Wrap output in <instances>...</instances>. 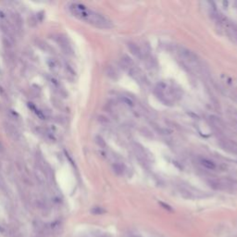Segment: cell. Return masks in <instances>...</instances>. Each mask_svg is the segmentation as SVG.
Returning a JSON list of instances; mask_svg holds the SVG:
<instances>
[{"instance_id": "cell-20", "label": "cell", "mask_w": 237, "mask_h": 237, "mask_svg": "<svg viewBox=\"0 0 237 237\" xmlns=\"http://www.w3.org/2000/svg\"><path fill=\"white\" fill-rule=\"evenodd\" d=\"M91 212L93 214H96V215H100V214H103V213H105V209H103L102 207H94L92 208Z\"/></svg>"}, {"instance_id": "cell-8", "label": "cell", "mask_w": 237, "mask_h": 237, "mask_svg": "<svg viewBox=\"0 0 237 237\" xmlns=\"http://www.w3.org/2000/svg\"><path fill=\"white\" fill-rule=\"evenodd\" d=\"M47 66H48L49 70H51L52 73L54 74H59L60 70H61V65L59 60L56 59H47Z\"/></svg>"}, {"instance_id": "cell-3", "label": "cell", "mask_w": 237, "mask_h": 237, "mask_svg": "<svg viewBox=\"0 0 237 237\" xmlns=\"http://www.w3.org/2000/svg\"><path fill=\"white\" fill-rule=\"evenodd\" d=\"M132 150H134V154L136 155V157L138 158V159L140 161H142V162L145 163V164H147L149 162V155L143 145L138 144V143H132Z\"/></svg>"}, {"instance_id": "cell-6", "label": "cell", "mask_w": 237, "mask_h": 237, "mask_svg": "<svg viewBox=\"0 0 237 237\" xmlns=\"http://www.w3.org/2000/svg\"><path fill=\"white\" fill-rule=\"evenodd\" d=\"M4 130H5V132H6V134L13 140L18 141L19 139H20V137H21L20 132H19L17 128L13 124H11V123L5 122L4 123Z\"/></svg>"}, {"instance_id": "cell-15", "label": "cell", "mask_w": 237, "mask_h": 237, "mask_svg": "<svg viewBox=\"0 0 237 237\" xmlns=\"http://www.w3.org/2000/svg\"><path fill=\"white\" fill-rule=\"evenodd\" d=\"M209 122L212 124V126L216 128V129L218 130H222L224 128V124H223V122H222V121L220 120V118L219 117H217V116H214V115H211L209 116Z\"/></svg>"}, {"instance_id": "cell-18", "label": "cell", "mask_w": 237, "mask_h": 237, "mask_svg": "<svg viewBox=\"0 0 237 237\" xmlns=\"http://www.w3.org/2000/svg\"><path fill=\"white\" fill-rule=\"evenodd\" d=\"M113 169H114L115 173L121 175V174H123L124 172V167H123V165L120 164V163H115L113 165Z\"/></svg>"}, {"instance_id": "cell-10", "label": "cell", "mask_w": 237, "mask_h": 237, "mask_svg": "<svg viewBox=\"0 0 237 237\" xmlns=\"http://www.w3.org/2000/svg\"><path fill=\"white\" fill-rule=\"evenodd\" d=\"M46 78H47V80H48L49 83L51 84V86L53 87L59 94H64V90H63L62 85H61V83L59 82L58 79L55 78L54 76H51V75L47 76Z\"/></svg>"}, {"instance_id": "cell-12", "label": "cell", "mask_w": 237, "mask_h": 237, "mask_svg": "<svg viewBox=\"0 0 237 237\" xmlns=\"http://www.w3.org/2000/svg\"><path fill=\"white\" fill-rule=\"evenodd\" d=\"M34 43H35L36 46H38L39 48L41 50H43V51L47 52V53H53V52H54L53 47H52L50 45L47 44L46 42H45L44 40H42L40 38H36L34 40Z\"/></svg>"}, {"instance_id": "cell-7", "label": "cell", "mask_w": 237, "mask_h": 237, "mask_svg": "<svg viewBox=\"0 0 237 237\" xmlns=\"http://www.w3.org/2000/svg\"><path fill=\"white\" fill-rule=\"evenodd\" d=\"M129 74L131 76L134 78L136 82H138L140 83H147V80H146L145 75L144 74V72H142L140 69H138L135 66L134 68H132L129 70Z\"/></svg>"}, {"instance_id": "cell-17", "label": "cell", "mask_w": 237, "mask_h": 237, "mask_svg": "<svg viewBox=\"0 0 237 237\" xmlns=\"http://www.w3.org/2000/svg\"><path fill=\"white\" fill-rule=\"evenodd\" d=\"M14 40L9 38L8 36H3L2 38V43H3V46L6 52H12V48H13V45H14Z\"/></svg>"}, {"instance_id": "cell-24", "label": "cell", "mask_w": 237, "mask_h": 237, "mask_svg": "<svg viewBox=\"0 0 237 237\" xmlns=\"http://www.w3.org/2000/svg\"><path fill=\"white\" fill-rule=\"evenodd\" d=\"M29 24H31L32 26H35L37 24V21L34 18H31L29 19Z\"/></svg>"}, {"instance_id": "cell-21", "label": "cell", "mask_w": 237, "mask_h": 237, "mask_svg": "<svg viewBox=\"0 0 237 237\" xmlns=\"http://www.w3.org/2000/svg\"><path fill=\"white\" fill-rule=\"evenodd\" d=\"M96 144L100 146V147H105L106 146V143H105V141H104V139L102 138L101 136H96Z\"/></svg>"}, {"instance_id": "cell-9", "label": "cell", "mask_w": 237, "mask_h": 237, "mask_svg": "<svg viewBox=\"0 0 237 237\" xmlns=\"http://www.w3.org/2000/svg\"><path fill=\"white\" fill-rule=\"evenodd\" d=\"M199 160V164H200L202 167H204L207 169H209V170H216L218 169V166L214 161H212L208 158H200L198 159Z\"/></svg>"}, {"instance_id": "cell-23", "label": "cell", "mask_w": 237, "mask_h": 237, "mask_svg": "<svg viewBox=\"0 0 237 237\" xmlns=\"http://www.w3.org/2000/svg\"><path fill=\"white\" fill-rule=\"evenodd\" d=\"M159 204H160V206H161V207H163L166 210L170 211V212H172V211L173 210V209H172V207H169V205H167V204H165V203H163V202H160Z\"/></svg>"}, {"instance_id": "cell-1", "label": "cell", "mask_w": 237, "mask_h": 237, "mask_svg": "<svg viewBox=\"0 0 237 237\" xmlns=\"http://www.w3.org/2000/svg\"><path fill=\"white\" fill-rule=\"evenodd\" d=\"M70 11L72 12V15L76 18L80 19L87 23H90L98 28H111L112 23L111 21L104 17L101 14H99L92 9L88 8L83 4L79 3H72L69 7Z\"/></svg>"}, {"instance_id": "cell-4", "label": "cell", "mask_w": 237, "mask_h": 237, "mask_svg": "<svg viewBox=\"0 0 237 237\" xmlns=\"http://www.w3.org/2000/svg\"><path fill=\"white\" fill-rule=\"evenodd\" d=\"M56 41L60 46L61 50H62L66 55L72 56L73 55V49L72 45H70V43L69 42V39L63 34H58L56 37Z\"/></svg>"}, {"instance_id": "cell-11", "label": "cell", "mask_w": 237, "mask_h": 237, "mask_svg": "<svg viewBox=\"0 0 237 237\" xmlns=\"http://www.w3.org/2000/svg\"><path fill=\"white\" fill-rule=\"evenodd\" d=\"M121 66L123 68L128 70V72H129L131 69L135 67V64L134 62V60H132L130 56H127V55L122 56L121 58Z\"/></svg>"}, {"instance_id": "cell-16", "label": "cell", "mask_w": 237, "mask_h": 237, "mask_svg": "<svg viewBox=\"0 0 237 237\" xmlns=\"http://www.w3.org/2000/svg\"><path fill=\"white\" fill-rule=\"evenodd\" d=\"M28 107L30 108V110L34 113V114L38 117L40 120H45L46 118V116H45V112L44 111H42L41 110H39L38 107H36L34 104L32 103H28Z\"/></svg>"}, {"instance_id": "cell-26", "label": "cell", "mask_w": 237, "mask_h": 237, "mask_svg": "<svg viewBox=\"0 0 237 237\" xmlns=\"http://www.w3.org/2000/svg\"><path fill=\"white\" fill-rule=\"evenodd\" d=\"M0 73H1V72H0Z\"/></svg>"}, {"instance_id": "cell-5", "label": "cell", "mask_w": 237, "mask_h": 237, "mask_svg": "<svg viewBox=\"0 0 237 237\" xmlns=\"http://www.w3.org/2000/svg\"><path fill=\"white\" fill-rule=\"evenodd\" d=\"M209 185L216 190H224L233 185V183L228 179H216L211 180L209 182Z\"/></svg>"}, {"instance_id": "cell-2", "label": "cell", "mask_w": 237, "mask_h": 237, "mask_svg": "<svg viewBox=\"0 0 237 237\" xmlns=\"http://www.w3.org/2000/svg\"><path fill=\"white\" fill-rule=\"evenodd\" d=\"M179 54H180V56H181V58L184 60V62H185L188 66H190L192 69H194V70L199 69L200 66H199L197 58L193 52H191L190 50H188L186 48H184V47H180Z\"/></svg>"}, {"instance_id": "cell-13", "label": "cell", "mask_w": 237, "mask_h": 237, "mask_svg": "<svg viewBox=\"0 0 237 237\" xmlns=\"http://www.w3.org/2000/svg\"><path fill=\"white\" fill-rule=\"evenodd\" d=\"M47 231L48 234H59L60 231H62V222L60 220L52 221L49 226H47Z\"/></svg>"}, {"instance_id": "cell-22", "label": "cell", "mask_w": 237, "mask_h": 237, "mask_svg": "<svg viewBox=\"0 0 237 237\" xmlns=\"http://www.w3.org/2000/svg\"><path fill=\"white\" fill-rule=\"evenodd\" d=\"M121 99L122 103H124L125 105L129 106V107H132V106H134V102H132L130 98H128L126 96H122V97H121Z\"/></svg>"}, {"instance_id": "cell-14", "label": "cell", "mask_w": 237, "mask_h": 237, "mask_svg": "<svg viewBox=\"0 0 237 237\" xmlns=\"http://www.w3.org/2000/svg\"><path fill=\"white\" fill-rule=\"evenodd\" d=\"M128 48H129L130 52L135 56L136 59H142V58H143V54H142V51L138 45L134 44V43H129V44H128Z\"/></svg>"}, {"instance_id": "cell-25", "label": "cell", "mask_w": 237, "mask_h": 237, "mask_svg": "<svg viewBox=\"0 0 237 237\" xmlns=\"http://www.w3.org/2000/svg\"><path fill=\"white\" fill-rule=\"evenodd\" d=\"M2 148V145H1V142H0V149Z\"/></svg>"}, {"instance_id": "cell-19", "label": "cell", "mask_w": 237, "mask_h": 237, "mask_svg": "<svg viewBox=\"0 0 237 237\" xmlns=\"http://www.w3.org/2000/svg\"><path fill=\"white\" fill-rule=\"evenodd\" d=\"M107 75L108 77H110L111 79H117V72L116 70L113 69L110 66H108L107 68Z\"/></svg>"}]
</instances>
